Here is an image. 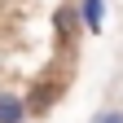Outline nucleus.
Wrapping results in <instances>:
<instances>
[{
    "mask_svg": "<svg viewBox=\"0 0 123 123\" xmlns=\"http://www.w3.org/2000/svg\"><path fill=\"white\" fill-rule=\"evenodd\" d=\"M79 18L88 35H101V22H105V0H79Z\"/></svg>",
    "mask_w": 123,
    "mask_h": 123,
    "instance_id": "f257e3e1",
    "label": "nucleus"
},
{
    "mask_svg": "<svg viewBox=\"0 0 123 123\" xmlns=\"http://www.w3.org/2000/svg\"><path fill=\"white\" fill-rule=\"evenodd\" d=\"M26 119V101L18 92H0V123H22Z\"/></svg>",
    "mask_w": 123,
    "mask_h": 123,
    "instance_id": "f03ea898",
    "label": "nucleus"
},
{
    "mask_svg": "<svg viewBox=\"0 0 123 123\" xmlns=\"http://www.w3.org/2000/svg\"><path fill=\"white\" fill-rule=\"evenodd\" d=\"M88 123H123V110H97Z\"/></svg>",
    "mask_w": 123,
    "mask_h": 123,
    "instance_id": "7ed1b4c3",
    "label": "nucleus"
}]
</instances>
